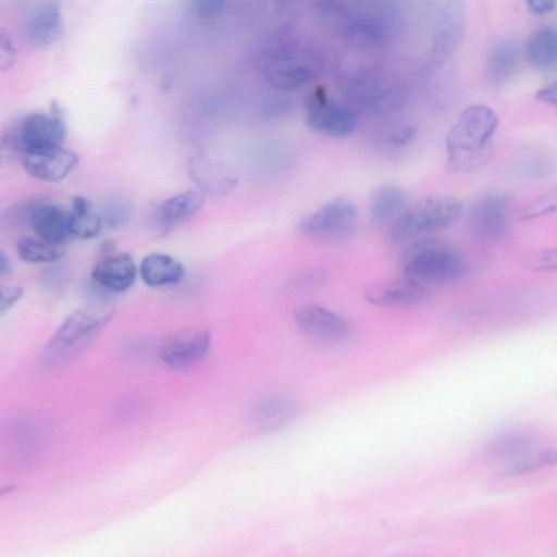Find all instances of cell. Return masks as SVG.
Here are the masks:
<instances>
[{"instance_id":"5","label":"cell","mask_w":557,"mask_h":557,"mask_svg":"<svg viewBox=\"0 0 557 557\" xmlns=\"http://www.w3.org/2000/svg\"><path fill=\"white\" fill-rule=\"evenodd\" d=\"M66 126L57 104L48 113H29L10 126L1 136V159L18 158L24 151L62 146Z\"/></svg>"},{"instance_id":"14","label":"cell","mask_w":557,"mask_h":557,"mask_svg":"<svg viewBox=\"0 0 557 557\" xmlns=\"http://www.w3.org/2000/svg\"><path fill=\"white\" fill-rule=\"evenodd\" d=\"M186 166L197 190L206 198L224 197L236 186L235 175L225 165L205 153L189 156Z\"/></svg>"},{"instance_id":"38","label":"cell","mask_w":557,"mask_h":557,"mask_svg":"<svg viewBox=\"0 0 557 557\" xmlns=\"http://www.w3.org/2000/svg\"><path fill=\"white\" fill-rule=\"evenodd\" d=\"M12 263L4 252H0V276L4 277L11 274Z\"/></svg>"},{"instance_id":"1","label":"cell","mask_w":557,"mask_h":557,"mask_svg":"<svg viewBox=\"0 0 557 557\" xmlns=\"http://www.w3.org/2000/svg\"><path fill=\"white\" fill-rule=\"evenodd\" d=\"M497 127L498 116L490 107H467L446 136L447 171L468 174L483 166L492 154Z\"/></svg>"},{"instance_id":"9","label":"cell","mask_w":557,"mask_h":557,"mask_svg":"<svg viewBox=\"0 0 557 557\" xmlns=\"http://www.w3.org/2000/svg\"><path fill=\"white\" fill-rule=\"evenodd\" d=\"M475 236L485 242L503 238L509 231V200L502 193H486L476 198L470 211Z\"/></svg>"},{"instance_id":"27","label":"cell","mask_w":557,"mask_h":557,"mask_svg":"<svg viewBox=\"0 0 557 557\" xmlns=\"http://www.w3.org/2000/svg\"><path fill=\"white\" fill-rule=\"evenodd\" d=\"M45 200L40 197H32L8 207L0 215L1 227L16 228L29 226L34 211Z\"/></svg>"},{"instance_id":"15","label":"cell","mask_w":557,"mask_h":557,"mask_svg":"<svg viewBox=\"0 0 557 557\" xmlns=\"http://www.w3.org/2000/svg\"><path fill=\"white\" fill-rule=\"evenodd\" d=\"M137 276V267L127 252L106 251L90 273V280L108 293L129 289Z\"/></svg>"},{"instance_id":"26","label":"cell","mask_w":557,"mask_h":557,"mask_svg":"<svg viewBox=\"0 0 557 557\" xmlns=\"http://www.w3.org/2000/svg\"><path fill=\"white\" fill-rule=\"evenodd\" d=\"M532 443L533 440L531 435L525 432H507L493 440L486 451L494 457L520 456Z\"/></svg>"},{"instance_id":"10","label":"cell","mask_w":557,"mask_h":557,"mask_svg":"<svg viewBox=\"0 0 557 557\" xmlns=\"http://www.w3.org/2000/svg\"><path fill=\"white\" fill-rule=\"evenodd\" d=\"M23 38L35 48L55 44L62 34V10L58 0H41L29 7L22 17Z\"/></svg>"},{"instance_id":"8","label":"cell","mask_w":557,"mask_h":557,"mask_svg":"<svg viewBox=\"0 0 557 557\" xmlns=\"http://www.w3.org/2000/svg\"><path fill=\"white\" fill-rule=\"evenodd\" d=\"M295 323L306 337L323 346L343 344L352 334L347 319L320 305L299 308L295 313Z\"/></svg>"},{"instance_id":"16","label":"cell","mask_w":557,"mask_h":557,"mask_svg":"<svg viewBox=\"0 0 557 557\" xmlns=\"http://www.w3.org/2000/svg\"><path fill=\"white\" fill-rule=\"evenodd\" d=\"M314 71L315 61L307 51L286 50L271 62L268 76L275 88L293 90L310 81Z\"/></svg>"},{"instance_id":"17","label":"cell","mask_w":557,"mask_h":557,"mask_svg":"<svg viewBox=\"0 0 557 557\" xmlns=\"http://www.w3.org/2000/svg\"><path fill=\"white\" fill-rule=\"evenodd\" d=\"M206 196L199 190H186L162 201L154 210V227L166 233L177 227L202 209Z\"/></svg>"},{"instance_id":"7","label":"cell","mask_w":557,"mask_h":557,"mask_svg":"<svg viewBox=\"0 0 557 557\" xmlns=\"http://www.w3.org/2000/svg\"><path fill=\"white\" fill-rule=\"evenodd\" d=\"M305 121L314 133L330 138H345L355 133L358 121L351 110L317 89L305 103Z\"/></svg>"},{"instance_id":"6","label":"cell","mask_w":557,"mask_h":557,"mask_svg":"<svg viewBox=\"0 0 557 557\" xmlns=\"http://www.w3.org/2000/svg\"><path fill=\"white\" fill-rule=\"evenodd\" d=\"M358 219L356 206L348 199H333L307 216L297 225L298 232L315 239H336L348 236Z\"/></svg>"},{"instance_id":"34","label":"cell","mask_w":557,"mask_h":557,"mask_svg":"<svg viewBox=\"0 0 557 557\" xmlns=\"http://www.w3.org/2000/svg\"><path fill=\"white\" fill-rule=\"evenodd\" d=\"M15 61V50L10 38L1 35L0 37V69L8 71Z\"/></svg>"},{"instance_id":"36","label":"cell","mask_w":557,"mask_h":557,"mask_svg":"<svg viewBox=\"0 0 557 557\" xmlns=\"http://www.w3.org/2000/svg\"><path fill=\"white\" fill-rule=\"evenodd\" d=\"M529 9L536 14H546L557 8V0H525Z\"/></svg>"},{"instance_id":"31","label":"cell","mask_w":557,"mask_h":557,"mask_svg":"<svg viewBox=\"0 0 557 557\" xmlns=\"http://www.w3.org/2000/svg\"><path fill=\"white\" fill-rule=\"evenodd\" d=\"M103 225L116 227L125 223L131 215L128 203L123 200H111L102 206L99 211Z\"/></svg>"},{"instance_id":"25","label":"cell","mask_w":557,"mask_h":557,"mask_svg":"<svg viewBox=\"0 0 557 557\" xmlns=\"http://www.w3.org/2000/svg\"><path fill=\"white\" fill-rule=\"evenodd\" d=\"M518 61L516 47L508 41H502L493 48L487 66L492 83L504 84L513 74Z\"/></svg>"},{"instance_id":"21","label":"cell","mask_w":557,"mask_h":557,"mask_svg":"<svg viewBox=\"0 0 557 557\" xmlns=\"http://www.w3.org/2000/svg\"><path fill=\"white\" fill-rule=\"evenodd\" d=\"M528 63L541 73L557 69V28L543 27L534 32L525 45Z\"/></svg>"},{"instance_id":"30","label":"cell","mask_w":557,"mask_h":557,"mask_svg":"<svg viewBox=\"0 0 557 557\" xmlns=\"http://www.w3.org/2000/svg\"><path fill=\"white\" fill-rule=\"evenodd\" d=\"M227 0H186L187 14L198 21L216 18L225 9Z\"/></svg>"},{"instance_id":"29","label":"cell","mask_w":557,"mask_h":557,"mask_svg":"<svg viewBox=\"0 0 557 557\" xmlns=\"http://www.w3.org/2000/svg\"><path fill=\"white\" fill-rule=\"evenodd\" d=\"M557 213V185L528 202L519 212L520 221H532Z\"/></svg>"},{"instance_id":"32","label":"cell","mask_w":557,"mask_h":557,"mask_svg":"<svg viewBox=\"0 0 557 557\" xmlns=\"http://www.w3.org/2000/svg\"><path fill=\"white\" fill-rule=\"evenodd\" d=\"M527 267L537 272L557 271V247L534 252L528 258Z\"/></svg>"},{"instance_id":"24","label":"cell","mask_w":557,"mask_h":557,"mask_svg":"<svg viewBox=\"0 0 557 557\" xmlns=\"http://www.w3.org/2000/svg\"><path fill=\"white\" fill-rule=\"evenodd\" d=\"M16 252L28 263H50L62 258V245H57L37 236H21L16 242Z\"/></svg>"},{"instance_id":"37","label":"cell","mask_w":557,"mask_h":557,"mask_svg":"<svg viewBox=\"0 0 557 557\" xmlns=\"http://www.w3.org/2000/svg\"><path fill=\"white\" fill-rule=\"evenodd\" d=\"M414 136V128L410 126L398 129L391 136V143L395 146H404L408 144Z\"/></svg>"},{"instance_id":"11","label":"cell","mask_w":557,"mask_h":557,"mask_svg":"<svg viewBox=\"0 0 557 557\" xmlns=\"http://www.w3.org/2000/svg\"><path fill=\"white\" fill-rule=\"evenodd\" d=\"M211 346V334L205 327H190L168 337L159 348L163 363L187 368L200 362Z\"/></svg>"},{"instance_id":"2","label":"cell","mask_w":557,"mask_h":557,"mask_svg":"<svg viewBox=\"0 0 557 557\" xmlns=\"http://www.w3.org/2000/svg\"><path fill=\"white\" fill-rule=\"evenodd\" d=\"M403 274L424 285L459 281L466 264L457 250L437 238H416L409 242L400 257Z\"/></svg>"},{"instance_id":"35","label":"cell","mask_w":557,"mask_h":557,"mask_svg":"<svg viewBox=\"0 0 557 557\" xmlns=\"http://www.w3.org/2000/svg\"><path fill=\"white\" fill-rule=\"evenodd\" d=\"M535 97L539 101L557 108V79L540 89Z\"/></svg>"},{"instance_id":"23","label":"cell","mask_w":557,"mask_h":557,"mask_svg":"<svg viewBox=\"0 0 557 557\" xmlns=\"http://www.w3.org/2000/svg\"><path fill=\"white\" fill-rule=\"evenodd\" d=\"M297 406L284 398H271L260 404L253 414L256 424L262 430H275L292 421Z\"/></svg>"},{"instance_id":"12","label":"cell","mask_w":557,"mask_h":557,"mask_svg":"<svg viewBox=\"0 0 557 557\" xmlns=\"http://www.w3.org/2000/svg\"><path fill=\"white\" fill-rule=\"evenodd\" d=\"M20 160L30 176L52 183L69 176L79 162L77 153L63 145L24 151Z\"/></svg>"},{"instance_id":"22","label":"cell","mask_w":557,"mask_h":557,"mask_svg":"<svg viewBox=\"0 0 557 557\" xmlns=\"http://www.w3.org/2000/svg\"><path fill=\"white\" fill-rule=\"evenodd\" d=\"M69 225L73 236L81 239H91L99 235L103 222L100 213L89 199L76 196L71 202Z\"/></svg>"},{"instance_id":"3","label":"cell","mask_w":557,"mask_h":557,"mask_svg":"<svg viewBox=\"0 0 557 557\" xmlns=\"http://www.w3.org/2000/svg\"><path fill=\"white\" fill-rule=\"evenodd\" d=\"M462 213V202L453 196H425L408 205L392 223L389 239L394 244H403L420 235L445 230L455 224Z\"/></svg>"},{"instance_id":"19","label":"cell","mask_w":557,"mask_h":557,"mask_svg":"<svg viewBox=\"0 0 557 557\" xmlns=\"http://www.w3.org/2000/svg\"><path fill=\"white\" fill-rule=\"evenodd\" d=\"M144 283L151 287L178 284L185 276L184 265L174 257L153 252L145 256L139 264Z\"/></svg>"},{"instance_id":"18","label":"cell","mask_w":557,"mask_h":557,"mask_svg":"<svg viewBox=\"0 0 557 557\" xmlns=\"http://www.w3.org/2000/svg\"><path fill=\"white\" fill-rule=\"evenodd\" d=\"M28 227L35 236L57 245H63L72 235L69 212L48 200L42 201L36 208Z\"/></svg>"},{"instance_id":"20","label":"cell","mask_w":557,"mask_h":557,"mask_svg":"<svg viewBox=\"0 0 557 557\" xmlns=\"http://www.w3.org/2000/svg\"><path fill=\"white\" fill-rule=\"evenodd\" d=\"M409 205L405 188L394 184L380 186L374 190L369 203V218L374 224L393 223Z\"/></svg>"},{"instance_id":"33","label":"cell","mask_w":557,"mask_h":557,"mask_svg":"<svg viewBox=\"0 0 557 557\" xmlns=\"http://www.w3.org/2000/svg\"><path fill=\"white\" fill-rule=\"evenodd\" d=\"M23 288L18 285L1 286L0 289V313L4 314L16 301L21 299Z\"/></svg>"},{"instance_id":"4","label":"cell","mask_w":557,"mask_h":557,"mask_svg":"<svg viewBox=\"0 0 557 557\" xmlns=\"http://www.w3.org/2000/svg\"><path fill=\"white\" fill-rule=\"evenodd\" d=\"M111 315V310L96 306L74 311L50 337L44 361L60 364L81 355L106 327Z\"/></svg>"},{"instance_id":"28","label":"cell","mask_w":557,"mask_h":557,"mask_svg":"<svg viewBox=\"0 0 557 557\" xmlns=\"http://www.w3.org/2000/svg\"><path fill=\"white\" fill-rule=\"evenodd\" d=\"M555 463H557V448L543 450L516 459L504 469L503 475H520Z\"/></svg>"},{"instance_id":"13","label":"cell","mask_w":557,"mask_h":557,"mask_svg":"<svg viewBox=\"0 0 557 557\" xmlns=\"http://www.w3.org/2000/svg\"><path fill=\"white\" fill-rule=\"evenodd\" d=\"M364 297L377 307L404 309L423 302L429 297V290L424 284L404 275L369 284Z\"/></svg>"}]
</instances>
